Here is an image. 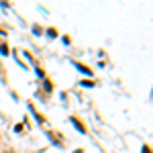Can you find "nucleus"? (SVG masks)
Returning a JSON list of instances; mask_svg holds the SVG:
<instances>
[{
    "mask_svg": "<svg viewBox=\"0 0 153 153\" xmlns=\"http://www.w3.org/2000/svg\"><path fill=\"white\" fill-rule=\"evenodd\" d=\"M70 120H71V125H74V127H76V129L80 131V133H82V135H86V127H84V123H82V120H78V118H76V117H71Z\"/></svg>",
    "mask_w": 153,
    "mask_h": 153,
    "instance_id": "obj_1",
    "label": "nucleus"
},
{
    "mask_svg": "<svg viewBox=\"0 0 153 153\" xmlns=\"http://www.w3.org/2000/svg\"><path fill=\"white\" fill-rule=\"evenodd\" d=\"M74 65L78 68V71H82V74H86V76H92V70H90L88 65H84V63H78V61H74Z\"/></svg>",
    "mask_w": 153,
    "mask_h": 153,
    "instance_id": "obj_2",
    "label": "nucleus"
},
{
    "mask_svg": "<svg viewBox=\"0 0 153 153\" xmlns=\"http://www.w3.org/2000/svg\"><path fill=\"white\" fill-rule=\"evenodd\" d=\"M47 137H49V139H51L53 143H55V145H63V139L55 135V131H47Z\"/></svg>",
    "mask_w": 153,
    "mask_h": 153,
    "instance_id": "obj_3",
    "label": "nucleus"
},
{
    "mask_svg": "<svg viewBox=\"0 0 153 153\" xmlns=\"http://www.w3.org/2000/svg\"><path fill=\"white\" fill-rule=\"evenodd\" d=\"M29 108H31V112H33V114L37 117V120H39V123H45V118H43L41 114H39V112H37V110H35V106L31 104V102H29Z\"/></svg>",
    "mask_w": 153,
    "mask_h": 153,
    "instance_id": "obj_4",
    "label": "nucleus"
},
{
    "mask_svg": "<svg viewBox=\"0 0 153 153\" xmlns=\"http://www.w3.org/2000/svg\"><path fill=\"white\" fill-rule=\"evenodd\" d=\"M43 88L47 90V94L51 92V90H53V86H51V82H49V80H45V82H43Z\"/></svg>",
    "mask_w": 153,
    "mask_h": 153,
    "instance_id": "obj_5",
    "label": "nucleus"
},
{
    "mask_svg": "<svg viewBox=\"0 0 153 153\" xmlns=\"http://www.w3.org/2000/svg\"><path fill=\"white\" fill-rule=\"evenodd\" d=\"M0 53H2V55H8V47H6V43H0Z\"/></svg>",
    "mask_w": 153,
    "mask_h": 153,
    "instance_id": "obj_6",
    "label": "nucleus"
},
{
    "mask_svg": "<svg viewBox=\"0 0 153 153\" xmlns=\"http://www.w3.org/2000/svg\"><path fill=\"white\" fill-rule=\"evenodd\" d=\"M80 84H82V86H86V88H92V86H96L92 80H84V82H80Z\"/></svg>",
    "mask_w": 153,
    "mask_h": 153,
    "instance_id": "obj_7",
    "label": "nucleus"
},
{
    "mask_svg": "<svg viewBox=\"0 0 153 153\" xmlns=\"http://www.w3.org/2000/svg\"><path fill=\"white\" fill-rule=\"evenodd\" d=\"M47 35L51 37V39H53V37H57V31H55V29L51 27V29H47Z\"/></svg>",
    "mask_w": 153,
    "mask_h": 153,
    "instance_id": "obj_8",
    "label": "nucleus"
},
{
    "mask_svg": "<svg viewBox=\"0 0 153 153\" xmlns=\"http://www.w3.org/2000/svg\"><path fill=\"white\" fill-rule=\"evenodd\" d=\"M141 153H151V151H149V145H145V147H143V151Z\"/></svg>",
    "mask_w": 153,
    "mask_h": 153,
    "instance_id": "obj_9",
    "label": "nucleus"
},
{
    "mask_svg": "<svg viewBox=\"0 0 153 153\" xmlns=\"http://www.w3.org/2000/svg\"><path fill=\"white\" fill-rule=\"evenodd\" d=\"M74 153H82V149H78V151H74Z\"/></svg>",
    "mask_w": 153,
    "mask_h": 153,
    "instance_id": "obj_10",
    "label": "nucleus"
}]
</instances>
